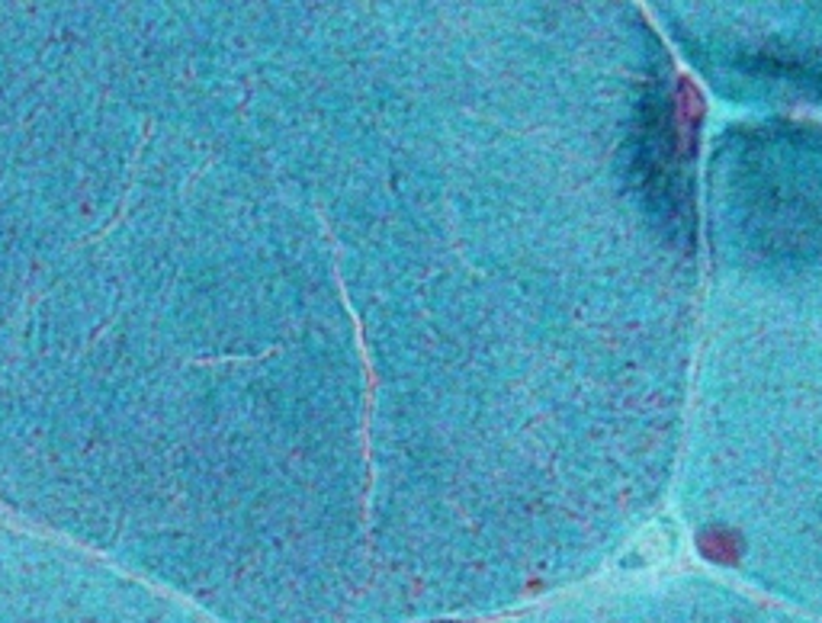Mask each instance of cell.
Wrapping results in <instances>:
<instances>
[{
    "label": "cell",
    "instance_id": "cell-1",
    "mask_svg": "<svg viewBox=\"0 0 822 623\" xmlns=\"http://www.w3.org/2000/svg\"><path fill=\"white\" fill-rule=\"evenodd\" d=\"M736 533L732 531H723V527H716V531H707L701 537V550L703 556H710V560H720V562H730L732 556H736Z\"/></svg>",
    "mask_w": 822,
    "mask_h": 623
}]
</instances>
